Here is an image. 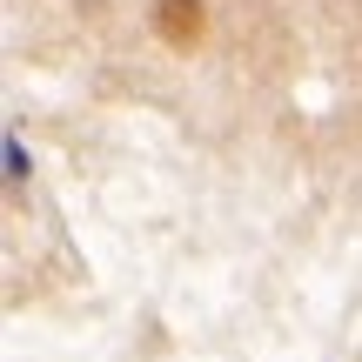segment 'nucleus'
<instances>
[{
  "instance_id": "nucleus-1",
  "label": "nucleus",
  "mask_w": 362,
  "mask_h": 362,
  "mask_svg": "<svg viewBox=\"0 0 362 362\" xmlns=\"http://www.w3.org/2000/svg\"><path fill=\"white\" fill-rule=\"evenodd\" d=\"M155 27H161V40H175V47H194L202 27H208V7L202 0H155Z\"/></svg>"
}]
</instances>
